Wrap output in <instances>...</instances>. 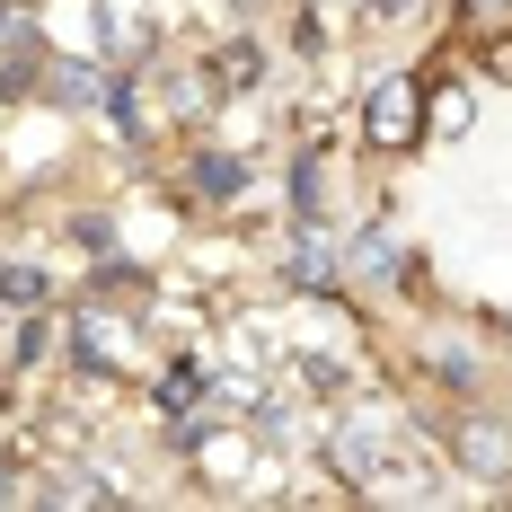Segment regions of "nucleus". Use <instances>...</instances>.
Masks as SVG:
<instances>
[{"label": "nucleus", "instance_id": "nucleus-1", "mask_svg": "<svg viewBox=\"0 0 512 512\" xmlns=\"http://www.w3.org/2000/svg\"><path fill=\"white\" fill-rule=\"evenodd\" d=\"M415 124H424V106H415V80H380L371 106H362V133L380 142V151H407Z\"/></svg>", "mask_w": 512, "mask_h": 512}, {"label": "nucleus", "instance_id": "nucleus-2", "mask_svg": "<svg viewBox=\"0 0 512 512\" xmlns=\"http://www.w3.org/2000/svg\"><path fill=\"white\" fill-rule=\"evenodd\" d=\"M336 460H345V468L362 477V486H371V477L389 468V424H380V415H354V424L336 433Z\"/></svg>", "mask_w": 512, "mask_h": 512}, {"label": "nucleus", "instance_id": "nucleus-3", "mask_svg": "<svg viewBox=\"0 0 512 512\" xmlns=\"http://www.w3.org/2000/svg\"><path fill=\"white\" fill-rule=\"evenodd\" d=\"M460 460L477 468V477H504V468H512V433H504V424H468V433H460Z\"/></svg>", "mask_w": 512, "mask_h": 512}, {"label": "nucleus", "instance_id": "nucleus-4", "mask_svg": "<svg viewBox=\"0 0 512 512\" xmlns=\"http://www.w3.org/2000/svg\"><path fill=\"white\" fill-rule=\"evenodd\" d=\"M195 398H204V371H195V362H168V380H159V407H168V415H186Z\"/></svg>", "mask_w": 512, "mask_h": 512}, {"label": "nucleus", "instance_id": "nucleus-5", "mask_svg": "<svg viewBox=\"0 0 512 512\" xmlns=\"http://www.w3.org/2000/svg\"><path fill=\"white\" fill-rule=\"evenodd\" d=\"M53 89H62V106H106V80H98V71H80V62H62Z\"/></svg>", "mask_w": 512, "mask_h": 512}, {"label": "nucleus", "instance_id": "nucleus-6", "mask_svg": "<svg viewBox=\"0 0 512 512\" xmlns=\"http://www.w3.org/2000/svg\"><path fill=\"white\" fill-rule=\"evenodd\" d=\"M0 301L36 309V301H45V274H36V265H0Z\"/></svg>", "mask_w": 512, "mask_h": 512}, {"label": "nucleus", "instance_id": "nucleus-7", "mask_svg": "<svg viewBox=\"0 0 512 512\" xmlns=\"http://www.w3.org/2000/svg\"><path fill=\"white\" fill-rule=\"evenodd\" d=\"M195 168H204V195H239V186H248V168H239V159H195Z\"/></svg>", "mask_w": 512, "mask_h": 512}, {"label": "nucleus", "instance_id": "nucleus-8", "mask_svg": "<svg viewBox=\"0 0 512 512\" xmlns=\"http://www.w3.org/2000/svg\"><path fill=\"white\" fill-rule=\"evenodd\" d=\"M354 265H362V274H398V248H389V230H371V239L354 248Z\"/></svg>", "mask_w": 512, "mask_h": 512}, {"label": "nucleus", "instance_id": "nucleus-9", "mask_svg": "<svg viewBox=\"0 0 512 512\" xmlns=\"http://www.w3.org/2000/svg\"><path fill=\"white\" fill-rule=\"evenodd\" d=\"M433 124H442V133H460V124H468V98H460V89H442V98H433Z\"/></svg>", "mask_w": 512, "mask_h": 512}, {"label": "nucleus", "instance_id": "nucleus-10", "mask_svg": "<svg viewBox=\"0 0 512 512\" xmlns=\"http://www.w3.org/2000/svg\"><path fill=\"white\" fill-rule=\"evenodd\" d=\"M468 9H495V0H468Z\"/></svg>", "mask_w": 512, "mask_h": 512}, {"label": "nucleus", "instance_id": "nucleus-11", "mask_svg": "<svg viewBox=\"0 0 512 512\" xmlns=\"http://www.w3.org/2000/svg\"><path fill=\"white\" fill-rule=\"evenodd\" d=\"M239 9H248V0H239Z\"/></svg>", "mask_w": 512, "mask_h": 512}]
</instances>
